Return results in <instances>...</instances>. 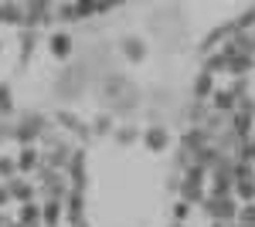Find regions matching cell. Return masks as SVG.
I'll list each match as a JSON object with an SVG mask.
<instances>
[{"label":"cell","instance_id":"9c48e42d","mask_svg":"<svg viewBox=\"0 0 255 227\" xmlns=\"http://www.w3.org/2000/svg\"><path fill=\"white\" fill-rule=\"evenodd\" d=\"M0 115L3 119H14L17 115V98H14L10 81H0Z\"/></svg>","mask_w":255,"mask_h":227},{"label":"cell","instance_id":"8fae6325","mask_svg":"<svg viewBox=\"0 0 255 227\" xmlns=\"http://www.w3.org/2000/svg\"><path fill=\"white\" fill-rule=\"evenodd\" d=\"M113 136H116V143H123V146H126V143H133V139L139 136V129H136V126H119Z\"/></svg>","mask_w":255,"mask_h":227},{"label":"cell","instance_id":"7c38bea8","mask_svg":"<svg viewBox=\"0 0 255 227\" xmlns=\"http://www.w3.org/2000/svg\"><path fill=\"white\" fill-rule=\"evenodd\" d=\"M10 207H14V197H10L7 183H0V210H10Z\"/></svg>","mask_w":255,"mask_h":227},{"label":"cell","instance_id":"8992f818","mask_svg":"<svg viewBox=\"0 0 255 227\" xmlns=\"http://www.w3.org/2000/svg\"><path fill=\"white\" fill-rule=\"evenodd\" d=\"M44 227H65V200H41Z\"/></svg>","mask_w":255,"mask_h":227},{"label":"cell","instance_id":"30bf717a","mask_svg":"<svg viewBox=\"0 0 255 227\" xmlns=\"http://www.w3.org/2000/svg\"><path fill=\"white\" fill-rule=\"evenodd\" d=\"M143 143H146L150 150H163V146H167V129H163V126H150V129H143Z\"/></svg>","mask_w":255,"mask_h":227},{"label":"cell","instance_id":"7a4b0ae2","mask_svg":"<svg viewBox=\"0 0 255 227\" xmlns=\"http://www.w3.org/2000/svg\"><path fill=\"white\" fill-rule=\"evenodd\" d=\"M44 51L55 58V61H68V58L75 55V31H68V27H51V31L44 34Z\"/></svg>","mask_w":255,"mask_h":227},{"label":"cell","instance_id":"277c9868","mask_svg":"<svg viewBox=\"0 0 255 227\" xmlns=\"http://www.w3.org/2000/svg\"><path fill=\"white\" fill-rule=\"evenodd\" d=\"M14 159H17L20 176H34L38 166H41V150L38 146H17V150H14Z\"/></svg>","mask_w":255,"mask_h":227},{"label":"cell","instance_id":"5bb4252c","mask_svg":"<svg viewBox=\"0 0 255 227\" xmlns=\"http://www.w3.org/2000/svg\"><path fill=\"white\" fill-rule=\"evenodd\" d=\"M0 81H3V78H0Z\"/></svg>","mask_w":255,"mask_h":227},{"label":"cell","instance_id":"3957f363","mask_svg":"<svg viewBox=\"0 0 255 227\" xmlns=\"http://www.w3.org/2000/svg\"><path fill=\"white\" fill-rule=\"evenodd\" d=\"M7 190H10V197H14V207H20V204H34V200H41L38 183H34L31 176H14V180L7 183Z\"/></svg>","mask_w":255,"mask_h":227},{"label":"cell","instance_id":"6da1fadb","mask_svg":"<svg viewBox=\"0 0 255 227\" xmlns=\"http://www.w3.org/2000/svg\"><path fill=\"white\" fill-rule=\"evenodd\" d=\"M51 122H55V129L68 136L72 143H85L89 136H92V126H89V119L79 112H72V109H51Z\"/></svg>","mask_w":255,"mask_h":227},{"label":"cell","instance_id":"5b68a950","mask_svg":"<svg viewBox=\"0 0 255 227\" xmlns=\"http://www.w3.org/2000/svg\"><path fill=\"white\" fill-rule=\"evenodd\" d=\"M119 55L126 58V61H139V58L146 55V41L139 38V34H123L119 38Z\"/></svg>","mask_w":255,"mask_h":227},{"label":"cell","instance_id":"4fadbf2b","mask_svg":"<svg viewBox=\"0 0 255 227\" xmlns=\"http://www.w3.org/2000/svg\"><path fill=\"white\" fill-rule=\"evenodd\" d=\"M3 55H7V34L0 31V61H3Z\"/></svg>","mask_w":255,"mask_h":227},{"label":"cell","instance_id":"ba28073f","mask_svg":"<svg viewBox=\"0 0 255 227\" xmlns=\"http://www.w3.org/2000/svg\"><path fill=\"white\" fill-rule=\"evenodd\" d=\"M14 176H20V170H17V159H14V150H0V183H10Z\"/></svg>","mask_w":255,"mask_h":227},{"label":"cell","instance_id":"52a82bcc","mask_svg":"<svg viewBox=\"0 0 255 227\" xmlns=\"http://www.w3.org/2000/svg\"><path fill=\"white\" fill-rule=\"evenodd\" d=\"M89 126H92V136H99V139H102V136H113L119 129L116 119H113L109 112H102V109H99L96 115H89Z\"/></svg>","mask_w":255,"mask_h":227}]
</instances>
